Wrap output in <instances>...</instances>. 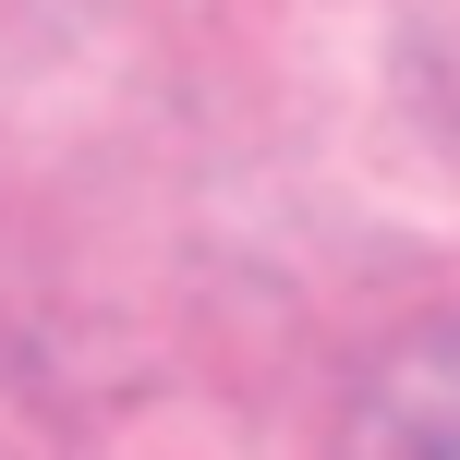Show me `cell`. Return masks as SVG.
Segmentation results:
<instances>
[{"instance_id": "6da1fadb", "label": "cell", "mask_w": 460, "mask_h": 460, "mask_svg": "<svg viewBox=\"0 0 460 460\" xmlns=\"http://www.w3.org/2000/svg\"><path fill=\"white\" fill-rule=\"evenodd\" d=\"M340 460H460V315H424L351 376Z\"/></svg>"}]
</instances>
